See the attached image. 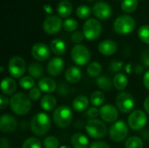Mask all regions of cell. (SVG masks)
<instances>
[{
	"label": "cell",
	"instance_id": "obj_17",
	"mask_svg": "<svg viewBox=\"0 0 149 148\" xmlns=\"http://www.w3.org/2000/svg\"><path fill=\"white\" fill-rule=\"evenodd\" d=\"M64 67H65V62L63 58L59 57H55L48 62L46 66V71L49 73V75L52 77H56L63 72Z\"/></svg>",
	"mask_w": 149,
	"mask_h": 148
},
{
	"label": "cell",
	"instance_id": "obj_13",
	"mask_svg": "<svg viewBox=\"0 0 149 148\" xmlns=\"http://www.w3.org/2000/svg\"><path fill=\"white\" fill-rule=\"evenodd\" d=\"M31 55L37 61H46L51 56V48L43 42H38L31 48Z\"/></svg>",
	"mask_w": 149,
	"mask_h": 148
},
{
	"label": "cell",
	"instance_id": "obj_21",
	"mask_svg": "<svg viewBox=\"0 0 149 148\" xmlns=\"http://www.w3.org/2000/svg\"><path fill=\"white\" fill-rule=\"evenodd\" d=\"M71 144L73 148H87L89 147V140L85 134L77 133L72 136Z\"/></svg>",
	"mask_w": 149,
	"mask_h": 148
},
{
	"label": "cell",
	"instance_id": "obj_30",
	"mask_svg": "<svg viewBox=\"0 0 149 148\" xmlns=\"http://www.w3.org/2000/svg\"><path fill=\"white\" fill-rule=\"evenodd\" d=\"M106 100V97L103 92L101 91H94L90 96V101L94 106H102Z\"/></svg>",
	"mask_w": 149,
	"mask_h": 148
},
{
	"label": "cell",
	"instance_id": "obj_48",
	"mask_svg": "<svg viewBox=\"0 0 149 148\" xmlns=\"http://www.w3.org/2000/svg\"><path fill=\"white\" fill-rule=\"evenodd\" d=\"M0 147L1 148H9V140L5 138H2L1 139V142H0Z\"/></svg>",
	"mask_w": 149,
	"mask_h": 148
},
{
	"label": "cell",
	"instance_id": "obj_27",
	"mask_svg": "<svg viewBox=\"0 0 149 148\" xmlns=\"http://www.w3.org/2000/svg\"><path fill=\"white\" fill-rule=\"evenodd\" d=\"M96 84L102 91H105V92L111 91L113 86V83L112 79L107 75H102V76L100 75L99 77H97Z\"/></svg>",
	"mask_w": 149,
	"mask_h": 148
},
{
	"label": "cell",
	"instance_id": "obj_50",
	"mask_svg": "<svg viewBox=\"0 0 149 148\" xmlns=\"http://www.w3.org/2000/svg\"><path fill=\"white\" fill-rule=\"evenodd\" d=\"M59 148H72L71 147H69V146H66V145H64V146H61Z\"/></svg>",
	"mask_w": 149,
	"mask_h": 148
},
{
	"label": "cell",
	"instance_id": "obj_5",
	"mask_svg": "<svg viewBox=\"0 0 149 148\" xmlns=\"http://www.w3.org/2000/svg\"><path fill=\"white\" fill-rule=\"evenodd\" d=\"M86 131L87 134L95 140L102 139L106 136L107 133V127L106 124L100 120L91 119L87 121L86 125Z\"/></svg>",
	"mask_w": 149,
	"mask_h": 148
},
{
	"label": "cell",
	"instance_id": "obj_6",
	"mask_svg": "<svg viewBox=\"0 0 149 148\" xmlns=\"http://www.w3.org/2000/svg\"><path fill=\"white\" fill-rule=\"evenodd\" d=\"M128 126L123 120H116L108 130L110 139L114 142L124 141L128 136Z\"/></svg>",
	"mask_w": 149,
	"mask_h": 148
},
{
	"label": "cell",
	"instance_id": "obj_38",
	"mask_svg": "<svg viewBox=\"0 0 149 148\" xmlns=\"http://www.w3.org/2000/svg\"><path fill=\"white\" fill-rule=\"evenodd\" d=\"M138 37L141 42L149 44V25H142L139 28Z\"/></svg>",
	"mask_w": 149,
	"mask_h": 148
},
{
	"label": "cell",
	"instance_id": "obj_34",
	"mask_svg": "<svg viewBox=\"0 0 149 148\" xmlns=\"http://www.w3.org/2000/svg\"><path fill=\"white\" fill-rule=\"evenodd\" d=\"M93 12V8L88 5H79L76 10V15L80 19H86L88 18Z\"/></svg>",
	"mask_w": 149,
	"mask_h": 148
},
{
	"label": "cell",
	"instance_id": "obj_2",
	"mask_svg": "<svg viewBox=\"0 0 149 148\" xmlns=\"http://www.w3.org/2000/svg\"><path fill=\"white\" fill-rule=\"evenodd\" d=\"M52 125L50 116L45 113H38L34 115L31 120V133L38 136H45L50 130Z\"/></svg>",
	"mask_w": 149,
	"mask_h": 148
},
{
	"label": "cell",
	"instance_id": "obj_22",
	"mask_svg": "<svg viewBox=\"0 0 149 148\" xmlns=\"http://www.w3.org/2000/svg\"><path fill=\"white\" fill-rule=\"evenodd\" d=\"M56 106H57V99L53 95L50 93L45 94L40 99V106L45 112L52 111L53 109L56 108Z\"/></svg>",
	"mask_w": 149,
	"mask_h": 148
},
{
	"label": "cell",
	"instance_id": "obj_11",
	"mask_svg": "<svg viewBox=\"0 0 149 148\" xmlns=\"http://www.w3.org/2000/svg\"><path fill=\"white\" fill-rule=\"evenodd\" d=\"M128 126L134 131H140L145 127L148 123V117L144 111L134 110L131 112L127 119Z\"/></svg>",
	"mask_w": 149,
	"mask_h": 148
},
{
	"label": "cell",
	"instance_id": "obj_51",
	"mask_svg": "<svg viewBox=\"0 0 149 148\" xmlns=\"http://www.w3.org/2000/svg\"><path fill=\"white\" fill-rule=\"evenodd\" d=\"M86 1H88V2H93V1H95V0H86Z\"/></svg>",
	"mask_w": 149,
	"mask_h": 148
},
{
	"label": "cell",
	"instance_id": "obj_24",
	"mask_svg": "<svg viewBox=\"0 0 149 148\" xmlns=\"http://www.w3.org/2000/svg\"><path fill=\"white\" fill-rule=\"evenodd\" d=\"M17 90V83L14 79L6 77L1 82V91L5 95H11Z\"/></svg>",
	"mask_w": 149,
	"mask_h": 148
},
{
	"label": "cell",
	"instance_id": "obj_28",
	"mask_svg": "<svg viewBox=\"0 0 149 148\" xmlns=\"http://www.w3.org/2000/svg\"><path fill=\"white\" fill-rule=\"evenodd\" d=\"M113 86L119 90V91H123L127 88V84H128V79L127 77L123 74V73H116V75L113 77Z\"/></svg>",
	"mask_w": 149,
	"mask_h": 148
},
{
	"label": "cell",
	"instance_id": "obj_40",
	"mask_svg": "<svg viewBox=\"0 0 149 148\" xmlns=\"http://www.w3.org/2000/svg\"><path fill=\"white\" fill-rule=\"evenodd\" d=\"M123 68V62L120 60H113L109 65V70L113 73H119Z\"/></svg>",
	"mask_w": 149,
	"mask_h": 148
},
{
	"label": "cell",
	"instance_id": "obj_8",
	"mask_svg": "<svg viewBox=\"0 0 149 148\" xmlns=\"http://www.w3.org/2000/svg\"><path fill=\"white\" fill-rule=\"evenodd\" d=\"M83 33L88 40H95L100 38L102 32V25L96 18L87 19L83 25Z\"/></svg>",
	"mask_w": 149,
	"mask_h": 148
},
{
	"label": "cell",
	"instance_id": "obj_45",
	"mask_svg": "<svg viewBox=\"0 0 149 148\" xmlns=\"http://www.w3.org/2000/svg\"><path fill=\"white\" fill-rule=\"evenodd\" d=\"M89 148H110L109 145L107 142L104 141H94L91 143Z\"/></svg>",
	"mask_w": 149,
	"mask_h": 148
},
{
	"label": "cell",
	"instance_id": "obj_37",
	"mask_svg": "<svg viewBox=\"0 0 149 148\" xmlns=\"http://www.w3.org/2000/svg\"><path fill=\"white\" fill-rule=\"evenodd\" d=\"M22 148H42V142L38 138L31 137L24 140Z\"/></svg>",
	"mask_w": 149,
	"mask_h": 148
},
{
	"label": "cell",
	"instance_id": "obj_12",
	"mask_svg": "<svg viewBox=\"0 0 149 148\" xmlns=\"http://www.w3.org/2000/svg\"><path fill=\"white\" fill-rule=\"evenodd\" d=\"M62 26V19L60 17L58 16H48L43 23V29L45 32L49 35L58 33L61 30Z\"/></svg>",
	"mask_w": 149,
	"mask_h": 148
},
{
	"label": "cell",
	"instance_id": "obj_31",
	"mask_svg": "<svg viewBox=\"0 0 149 148\" xmlns=\"http://www.w3.org/2000/svg\"><path fill=\"white\" fill-rule=\"evenodd\" d=\"M86 72L90 77L97 78L100 75L102 72V66L99 62H92L88 65Z\"/></svg>",
	"mask_w": 149,
	"mask_h": 148
},
{
	"label": "cell",
	"instance_id": "obj_39",
	"mask_svg": "<svg viewBox=\"0 0 149 148\" xmlns=\"http://www.w3.org/2000/svg\"><path fill=\"white\" fill-rule=\"evenodd\" d=\"M43 146L45 148H58L59 141L57 137L50 135L45 138L43 141Z\"/></svg>",
	"mask_w": 149,
	"mask_h": 148
},
{
	"label": "cell",
	"instance_id": "obj_3",
	"mask_svg": "<svg viewBox=\"0 0 149 148\" xmlns=\"http://www.w3.org/2000/svg\"><path fill=\"white\" fill-rule=\"evenodd\" d=\"M136 27L134 18L129 15L123 14L116 17L113 22V30L116 33L120 35H127L133 32Z\"/></svg>",
	"mask_w": 149,
	"mask_h": 148
},
{
	"label": "cell",
	"instance_id": "obj_9",
	"mask_svg": "<svg viewBox=\"0 0 149 148\" xmlns=\"http://www.w3.org/2000/svg\"><path fill=\"white\" fill-rule=\"evenodd\" d=\"M8 71L12 78H22L26 71V63L24 59L20 56L12 57L8 64Z\"/></svg>",
	"mask_w": 149,
	"mask_h": 148
},
{
	"label": "cell",
	"instance_id": "obj_36",
	"mask_svg": "<svg viewBox=\"0 0 149 148\" xmlns=\"http://www.w3.org/2000/svg\"><path fill=\"white\" fill-rule=\"evenodd\" d=\"M63 28L67 32H74L78 28V22L74 18L67 17L63 22Z\"/></svg>",
	"mask_w": 149,
	"mask_h": 148
},
{
	"label": "cell",
	"instance_id": "obj_23",
	"mask_svg": "<svg viewBox=\"0 0 149 148\" xmlns=\"http://www.w3.org/2000/svg\"><path fill=\"white\" fill-rule=\"evenodd\" d=\"M72 12V4L68 0H62L57 6V13L61 18H67Z\"/></svg>",
	"mask_w": 149,
	"mask_h": 148
},
{
	"label": "cell",
	"instance_id": "obj_15",
	"mask_svg": "<svg viewBox=\"0 0 149 148\" xmlns=\"http://www.w3.org/2000/svg\"><path fill=\"white\" fill-rule=\"evenodd\" d=\"M100 116L103 121L107 123H113L118 120L119 117L118 108L110 104L104 105L100 109Z\"/></svg>",
	"mask_w": 149,
	"mask_h": 148
},
{
	"label": "cell",
	"instance_id": "obj_32",
	"mask_svg": "<svg viewBox=\"0 0 149 148\" xmlns=\"http://www.w3.org/2000/svg\"><path fill=\"white\" fill-rule=\"evenodd\" d=\"M138 5V0H123L121 3V10L126 13H132L137 9Z\"/></svg>",
	"mask_w": 149,
	"mask_h": 148
},
{
	"label": "cell",
	"instance_id": "obj_1",
	"mask_svg": "<svg viewBox=\"0 0 149 148\" xmlns=\"http://www.w3.org/2000/svg\"><path fill=\"white\" fill-rule=\"evenodd\" d=\"M10 107L11 111L19 116L27 114L31 108V98L24 92H17L10 99Z\"/></svg>",
	"mask_w": 149,
	"mask_h": 148
},
{
	"label": "cell",
	"instance_id": "obj_33",
	"mask_svg": "<svg viewBox=\"0 0 149 148\" xmlns=\"http://www.w3.org/2000/svg\"><path fill=\"white\" fill-rule=\"evenodd\" d=\"M125 147L126 148H143L144 147V143L140 137L137 136H132L129 137L126 140L125 143Z\"/></svg>",
	"mask_w": 149,
	"mask_h": 148
},
{
	"label": "cell",
	"instance_id": "obj_44",
	"mask_svg": "<svg viewBox=\"0 0 149 148\" xmlns=\"http://www.w3.org/2000/svg\"><path fill=\"white\" fill-rule=\"evenodd\" d=\"M10 105V99L5 96V94H2L0 96V108L1 110L5 109Z\"/></svg>",
	"mask_w": 149,
	"mask_h": 148
},
{
	"label": "cell",
	"instance_id": "obj_47",
	"mask_svg": "<svg viewBox=\"0 0 149 148\" xmlns=\"http://www.w3.org/2000/svg\"><path fill=\"white\" fill-rule=\"evenodd\" d=\"M143 85L144 86L149 90V70L147 71L144 74V77H143Z\"/></svg>",
	"mask_w": 149,
	"mask_h": 148
},
{
	"label": "cell",
	"instance_id": "obj_7",
	"mask_svg": "<svg viewBox=\"0 0 149 148\" xmlns=\"http://www.w3.org/2000/svg\"><path fill=\"white\" fill-rule=\"evenodd\" d=\"M71 57L74 64L79 66H84L90 62L91 53L86 46L76 44L71 51Z\"/></svg>",
	"mask_w": 149,
	"mask_h": 148
},
{
	"label": "cell",
	"instance_id": "obj_26",
	"mask_svg": "<svg viewBox=\"0 0 149 148\" xmlns=\"http://www.w3.org/2000/svg\"><path fill=\"white\" fill-rule=\"evenodd\" d=\"M51 51L57 56H62L66 51L65 43L60 38H54L50 44Z\"/></svg>",
	"mask_w": 149,
	"mask_h": 148
},
{
	"label": "cell",
	"instance_id": "obj_29",
	"mask_svg": "<svg viewBox=\"0 0 149 148\" xmlns=\"http://www.w3.org/2000/svg\"><path fill=\"white\" fill-rule=\"evenodd\" d=\"M29 74L34 79H40L44 74V66L38 62H32L28 66Z\"/></svg>",
	"mask_w": 149,
	"mask_h": 148
},
{
	"label": "cell",
	"instance_id": "obj_10",
	"mask_svg": "<svg viewBox=\"0 0 149 148\" xmlns=\"http://www.w3.org/2000/svg\"><path fill=\"white\" fill-rule=\"evenodd\" d=\"M115 102L118 110L122 113H129L133 112L135 105L134 97L130 93L125 92H121L117 95Z\"/></svg>",
	"mask_w": 149,
	"mask_h": 148
},
{
	"label": "cell",
	"instance_id": "obj_25",
	"mask_svg": "<svg viewBox=\"0 0 149 148\" xmlns=\"http://www.w3.org/2000/svg\"><path fill=\"white\" fill-rule=\"evenodd\" d=\"M89 106V99L84 95L77 96L72 101V108L75 112L82 113Z\"/></svg>",
	"mask_w": 149,
	"mask_h": 148
},
{
	"label": "cell",
	"instance_id": "obj_19",
	"mask_svg": "<svg viewBox=\"0 0 149 148\" xmlns=\"http://www.w3.org/2000/svg\"><path fill=\"white\" fill-rule=\"evenodd\" d=\"M38 86L39 87V89L43 92L52 93V92L56 91V89H57V83L52 78L44 77V78L39 79V81L38 83Z\"/></svg>",
	"mask_w": 149,
	"mask_h": 148
},
{
	"label": "cell",
	"instance_id": "obj_46",
	"mask_svg": "<svg viewBox=\"0 0 149 148\" xmlns=\"http://www.w3.org/2000/svg\"><path fill=\"white\" fill-rule=\"evenodd\" d=\"M142 62L149 68V49L146 50L143 53H142V57H141Z\"/></svg>",
	"mask_w": 149,
	"mask_h": 148
},
{
	"label": "cell",
	"instance_id": "obj_42",
	"mask_svg": "<svg viewBox=\"0 0 149 148\" xmlns=\"http://www.w3.org/2000/svg\"><path fill=\"white\" fill-rule=\"evenodd\" d=\"M84 38H85V35H84L83 31H75L72 33V37H71V39H72V41L74 44H80V43L83 41Z\"/></svg>",
	"mask_w": 149,
	"mask_h": 148
},
{
	"label": "cell",
	"instance_id": "obj_41",
	"mask_svg": "<svg viewBox=\"0 0 149 148\" xmlns=\"http://www.w3.org/2000/svg\"><path fill=\"white\" fill-rule=\"evenodd\" d=\"M41 90L39 89V87H32L31 89H30L29 91V96L31 98V99L32 100H38L41 98Z\"/></svg>",
	"mask_w": 149,
	"mask_h": 148
},
{
	"label": "cell",
	"instance_id": "obj_20",
	"mask_svg": "<svg viewBox=\"0 0 149 148\" xmlns=\"http://www.w3.org/2000/svg\"><path fill=\"white\" fill-rule=\"evenodd\" d=\"M65 78L68 83L76 84L80 81V79L82 78V72L77 66H71L65 72Z\"/></svg>",
	"mask_w": 149,
	"mask_h": 148
},
{
	"label": "cell",
	"instance_id": "obj_35",
	"mask_svg": "<svg viewBox=\"0 0 149 148\" xmlns=\"http://www.w3.org/2000/svg\"><path fill=\"white\" fill-rule=\"evenodd\" d=\"M18 84L20 85V87H22L23 89H24V90H30L32 87H34V85H35V80H34V78L31 77V75L24 76V77H22L19 79Z\"/></svg>",
	"mask_w": 149,
	"mask_h": 148
},
{
	"label": "cell",
	"instance_id": "obj_16",
	"mask_svg": "<svg viewBox=\"0 0 149 148\" xmlns=\"http://www.w3.org/2000/svg\"><path fill=\"white\" fill-rule=\"evenodd\" d=\"M17 126V120L10 114H3L0 118V130L3 133H13Z\"/></svg>",
	"mask_w": 149,
	"mask_h": 148
},
{
	"label": "cell",
	"instance_id": "obj_49",
	"mask_svg": "<svg viewBox=\"0 0 149 148\" xmlns=\"http://www.w3.org/2000/svg\"><path fill=\"white\" fill-rule=\"evenodd\" d=\"M143 107H144L146 113L149 114V96L145 99V101L143 103Z\"/></svg>",
	"mask_w": 149,
	"mask_h": 148
},
{
	"label": "cell",
	"instance_id": "obj_18",
	"mask_svg": "<svg viewBox=\"0 0 149 148\" xmlns=\"http://www.w3.org/2000/svg\"><path fill=\"white\" fill-rule=\"evenodd\" d=\"M117 44L113 40H104L98 45L99 51L104 56H112L117 51Z\"/></svg>",
	"mask_w": 149,
	"mask_h": 148
},
{
	"label": "cell",
	"instance_id": "obj_43",
	"mask_svg": "<svg viewBox=\"0 0 149 148\" xmlns=\"http://www.w3.org/2000/svg\"><path fill=\"white\" fill-rule=\"evenodd\" d=\"M86 115L90 118V119H97L98 116H100V109L97 108V106H93L90 107L87 112H86Z\"/></svg>",
	"mask_w": 149,
	"mask_h": 148
},
{
	"label": "cell",
	"instance_id": "obj_14",
	"mask_svg": "<svg viewBox=\"0 0 149 148\" xmlns=\"http://www.w3.org/2000/svg\"><path fill=\"white\" fill-rule=\"evenodd\" d=\"M93 13L98 19L106 20L112 16L113 10L109 3L104 1H98L93 6Z\"/></svg>",
	"mask_w": 149,
	"mask_h": 148
},
{
	"label": "cell",
	"instance_id": "obj_4",
	"mask_svg": "<svg viewBox=\"0 0 149 148\" xmlns=\"http://www.w3.org/2000/svg\"><path fill=\"white\" fill-rule=\"evenodd\" d=\"M52 120L57 126L60 128H65L72 122V112L67 106H59L54 109Z\"/></svg>",
	"mask_w": 149,
	"mask_h": 148
}]
</instances>
